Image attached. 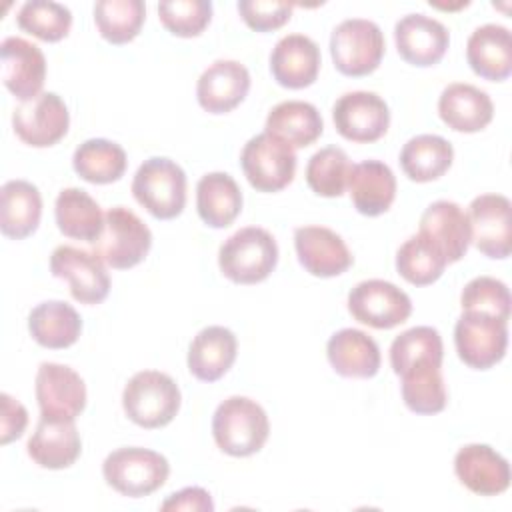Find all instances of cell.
<instances>
[{"mask_svg":"<svg viewBox=\"0 0 512 512\" xmlns=\"http://www.w3.org/2000/svg\"><path fill=\"white\" fill-rule=\"evenodd\" d=\"M270 434L264 408L246 396H230L218 404L212 416V436L216 446L236 458L262 450Z\"/></svg>","mask_w":512,"mask_h":512,"instance_id":"obj_1","label":"cell"},{"mask_svg":"<svg viewBox=\"0 0 512 512\" xmlns=\"http://www.w3.org/2000/svg\"><path fill=\"white\" fill-rule=\"evenodd\" d=\"M278 264L274 236L258 226H246L228 236L218 250L220 272L234 284H258Z\"/></svg>","mask_w":512,"mask_h":512,"instance_id":"obj_2","label":"cell"},{"mask_svg":"<svg viewBox=\"0 0 512 512\" xmlns=\"http://www.w3.org/2000/svg\"><path fill=\"white\" fill-rule=\"evenodd\" d=\"M182 394L172 376L158 370L136 372L122 392L126 416L142 428H162L180 410Z\"/></svg>","mask_w":512,"mask_h":512,"instance_id":"obj_3","label":"cell"},{"mask_svg":"<svg viewBox=\"0 0 512 512\" xmlns=\"http://www.w3.org/2000/svg\"><path fill=\"white\" fill-rule=\"evenodd\" d=\"M132 194L154 218L172 220L186 206V174L174 160L152 156L138 166Z\"/></svg>","mask_w":512,"mask_h":512,"instance_id":"obj_4","label":"cell"},{"mask_svg":"<svg viewBox=\"0 0 512 512\" xmlns=\"http://www.w3.org/2000/svg\"><path fill=\"white\" fill-rule=\"evenodd\" d=\"M102 474L106 484L118 494L142 498L166 484L170 464L160 452L140 446H126L106 456Z\"/></svg>","mask_w":512,"mask_h":512,"instance_id":"obj_5","label":"cell"},{"mask_svg":"<svg viewBox=\"0 0 512 512\" xmlns=\"http://www.w3.org/2000/svg\"><path fill=\"white\" fill-rule=\"evenodd\" d=\"M384 48L380 26L364 18L340 22L330 36V56L336 70L352 78L372 74L382 62Z\"/></svg>","mask_w":512,"mask_h":512,"instance_id":"obj_6","label":"cell"},{"mask_svg":"<svg viewBox=\"0 0 512 512\" xmlns=\"http://www.w3.org/2000/svg\"><path fill=\"white\" fill-rule=\"evenodd\" d=\"M152 246L150 228L128 208L114 206L104 214V228L94 240V254L116 270L140 264Z\"/></svg>","mask_w":512,"mask_h":512,"instance_id":"obj_7","label":"cell"},{"mask_svg":"<svg viewBox=\"0 0 512 512\" xmlns=\"http://www.w3.org/2000/svg\"><path fill=\"white\" fill-rule=\"evenodd\" d=\"M246 180L258 192H280L296 174V154L280 138L262 132L252 136L240 154Z\"/></svg>","mask_w":512,"mask_h":512,"instance_id":"obj_8","label":"cell"},{"mask_svg":"<svg viewBox=\"0 0 512 512\" xmlns=\"http://www.w3.org/2000/svg\"><path fill=\"white\" fill-rule=\"evenodd\" d=\"M454 344L466 366L488 370L506 354L508 322L484 312H462L454 326Z\"/></svg>","mask_w":512,"mask_h":512,"instance_id":"obj_9","label":"cell"},{"mask_svg":"<svg viewBox=\"0 0 512 512\" xmlns=\"http://www.w3.org/2000/svg\"><path fill=\"white\" fill-rule=\"evenodd\" d=\"M348 312L360 324L376 330H390L412 314L410 296L386 280H364L348 292Z\"/></svg>","mask_w":512,"mask_h":512,"instance_id":"obj_10","label":"cell"},{"mask_svg":"<svg viewBox=\"0 0 512 512\" xmlns=\"http://www.w3.org/2000/svg\"><path fill=\"white\" fill-rule=\"evenodd\" d=\"M50 272L70 284V294L82 304H100L110 292V276L100 256L62 244L50 256Z\"/></svg>","mask_w":512,"mask_h":512,"instance_id":"obj_11","label":"cell"},{"mask_svg":"<svg viewBox=\"0 0 512 512\" xmlns=\"http://www.w3.org/2000/svg\"><path fill=\"white\" fill-rule=\"evenodd\" d=\"M36 400L40 416L74 422L86 408V384L70 366L42 362L36 372Z\"/></svg>","mask_w":512,"mask_h":512,"instance_id":"obj_12","label":"cell"},{"mask_svg":"<svg viewBox=\"0 0 512 512\" xmlns=\"http://www.w3.org/2000/svg\"><path fill=\"white\" fill-rule=\"evenodd\" d=\"M70 126V112L56 92H40L12 112L14 134L28 146L48 148L60 142Z\"/></svg>","mask_w":512,"mask_h":512,"instance_id":"obj_13","label":"cell"},{"mask_svg":"<svg viewBox=\"0 0 512 512\" xmlns=\"http://www.w3.org/2000/svg\"><path fill=\"white\" fill-rule=\"evenodd\" d=\"M332 120L338 134L350 142L368 144L380 140L390 126L388 104L374 92L356 90L342 94L334 108Z\"/></svg>","mask_w":512,"mask_h":512,"instance_id":"obj_14","label":"cell"},{"mask_svg":"<svg viewBox=\"0 0 512 512\" xmlns=\"http://www.w3.org/2000/svg\"><path fill=\"white\" fill-rule=\"evenodd\" d=\"M510 200L502 194H480L468 206L472 244L488 258L504 260L512 252Z\"/></svg>","mask_w":512,"mask_h":512,"instance_id":"obj_15","label":"cell"},{"mask_svg":"<svg viewBox=\"0 0 512 512\" xmlns=\"http://www.w3.org/2000/svg\"><path fill=\"white\" fill-rule=\"evenodd\" d=\"M0 68L4 86L20 102L40 94L46 78V58L36 44L20 36L4 38L0 44Z\"/></svg>","mask_w":512,"mask_h":512,"instance_id":"obj_16","label":"cell"},{"mask_svg":"<svg viewBox=\"0 0 512 512\" xmlns=\"http://www.w3.org/2000/svg\"><path fill=\"white\" fill-rule=\"evenodd\" d=\"M394 40L398 54L412 66L438 64L450 44L446 26L424 14H406L394 26Z\"/></svg>","mask_w":512,"mask_h":512,"instance_id":"obj_17","label":"cell"},{"mask_svg":"<svg viewBox=\"0 0 512 512\" xmlns=\"http://www.w3.org/2000/svg\"><path fill=\"white\" fill-rule=\"evenodd\" d=\"M298 262L318 278H332L346 272L354 258L346 242L326 226H300L294 232Z\"/></svg>","mask_w":512,"mask_h":512,"instance_id":"obj_18","label":"cell"},{"mask_svg":"<svg viewBox=\"0 0 512 512\" xmlns=\"http://www.w3.org/2000/svg\"><path fill=\"white\" fill-rule=\"evenodd\" d=\"M462 486L478 496H498L510 486V464L488 444H466L454 456Z\"/></svg>","mask_w":512,"mask_h":512,"instance_id":"obj_19","label":"cell"},{"mask_svg":"<svg viewBox=\"0 0 512 512\" xmlns=\"http://www.w3.org/2000/svg\"><path fill=\"white\" fill-rule=\"evenodd\" d=\"M250 90V72L236 60H216L198 78V104L210 114L234 110Z\"/></svg>","mask_w":512,"mask_h":512,"instance_id":"obj_20","label":"cell"},{"mask_svg":"<svg viewBox=\"0 0 512 512\" xmlns=\"http://www.w3.org/2000/svg\"><path fill=\"white\" fill-rule=\"evenodd\" d=\"M274 80L290 90L308 88L320 72V48L304 34H288L276 42L270 54Z\"/></svg>","mask_w":512,"mask_h":512,"instance_id":"obj_21","label":"cell"},{"mask_svg":"<svg viewBox=\"0 0 512 512\" xmlns=\"http://www.w3.org/2000/svg\"><path fill=\"white\" fill-rule=\"evenodd\" d=\"M418 232L440 248L448 264L462 260L472 240L468 214L450 200L432 202L420 216Z\"/></svg>","mask_w":512,"mask_h":512,"instance_id":"obj_22","label":"cell"},{"mask_svg":"<svg viewBox=\"0 0 512 512\" xmlns=\"http://www.w3.org/2000/svg\"><path fill=\"white\" fill-rule=\"evenodd\" d=\"M438 114L442 122L456 132H480L494 118V104L490 96L464 82L448 84L438 98Z\"/></svg>","mask_w":512,"mask_h":512,"instance_id":"obj_23","label":"cell"},{"mask_svg":"<svg viewBox=\"0 0 512 512\" xmlns=\"http://www.w3.org/2000/svg\"><path fill=\"white\" fill-rule=\"evenodd\" d=\"M466 60L474 74L490 82H502L512 72V36L500 24L476 28L466 42Z\"/></svg>","mask_w":512,"mask_h":512,"instance_id":"obj_24","label":"cell"},{"mask_svg":"<svg viewBox=\"0 0 512 512\" xmlns=\"http://www.w3.org/2000/svg\"><path fill=\"white\" fill-rule=\"evenodd\" d=\"M238 342L232 330L224 326L202 328L188 348V370L202 382L220 380L234 364Z\"/></svg>","mask_w":512,"mask_h":512,"instance_id":"obj_25","label":"cell"},{"mask_svg":"<svg viewBox=\"0 0 512 512\" xmlns=\"http://www.w3.org/2000/svg\"><path fill=\"white\" fill-rule=\"evenodd\" d=\"M326 356L344 378H372L380 370V348L372 336L356 328H342L330 336Z\"/></svg>","mask_w":512,"mask_h":512,"instance_id":"obj_26","label":"cell"},{"mask_svg":"<svg viewBox=\"0 0 512 512\" xmlns=\"http://www.w3.org/2000/svg\"><path fill=\"white\" fill-rule=\"evenodd\" d=\"M28 456L48 470H62L72 466L80 452L82 440L74 422L48 420L40 416L36 430L28 440Z\"/></svg>","mask_w":512,"mask_h":512,"instance_id":"obj_27","label":"cell"},{"mask_svg":"<svg viewBox=\"0 0 512 512\" xmlns=\"http://www.w3.org/2000/svg\"><path fill=\"white\" fill-rule=\"evenodd\" d=\"M348 192L354 208L364 216L384 214L396 198V178L380 160L354 164L348 176Z\"/></svg>","mask_w":512,"mask_h":512,"instance_id":"obj_28","label":"cell"},{"mask_svg":"<svg viewBox=\"0 0 512 512\" xmlns=\"http://www.w3.org/2000/svg\"><path fill=\"white\" fill-rule=\"evenodd\" d=\"M42 216L38 188L26 180H8L0 190V230L12 240L36 232Z\"/></svg>","mask_w":512,"mask_h":512,"instance_id":"obj_29","label":"cell"},{"mask_svg":"<svg viewBox=\"0 0 512 512\" xmlns=\"http://www.w3.org/2000/svg\"><path fill=\"white\" fill-rule=\"evenodd\" d=\"M196 210L210 228L230 226L242 210V192L226 172L204 174L196 184Z\"/></svg>","mask_w":512,"mask_h":512,"instance_id":"obj_30","label":"cell"},{"mask_svg":"<svg viewBox=\"0 0 512 512\" xmlns=\"http://www.w3.org/2000/svg\"><path fill=\"white\" fill-rule=\"evenodd\" d=\"M322 130L324 122L314 104L302 100H286L268 112L264 132L280 138L290 148H304L316 142Z\"/></svg>","mask_w":512,"mask_h":512,"instance_id":"obj_31","label":"cell"},{"mask_svg":"<svg viewBox=\"0 0 512 512\" xmlns=\"http://www.w3.org/2000/svg\"><path fill=\"white\" fill-rule=\"evenodd\" d=\"M28 330L40 346L62 350L78 340L82 332V320L68 302L46 300L30 310Z\"/></svg>","mask_w":512,"mask_h":512,"instance_id":"obj_32","label":"cell"},{"mask_svg":"<svg viewBox=\"0 0 512 512\" xmlns=\"http://www.w3.org/2000/svg\"><path fill=\"white\" fill-rule=\"evenodd\" d=\"M54 216L58 230L74 240L94 242L104 228V214L98 202L82 188H64L56 196Z\"/></svg>","mask_w":512,"mask_h":512,"instance_id":"obj_33","label":"cell"},{"mask_svg":"<svg viewBox=\"0 0 512 512\" xmlns=\"http://www.w3.org/2000/svg\"><path fill=\"white\" fill-rule=\"evenodd\" d=\"M454 160L452 144L436 134L410 138L400 152V166L414 182H432L448 172Z\"/></svg>","mask_w":512,"mask_h":512,"instance_id":"obj_34","label":"cell"},{"mask_svg":"<svg viewBox=\"0 0 512 512\" xmlns=\"http://www.w3.org/2000/svg\"><path fill=\"white\" fill-rule=\"evenodd\" d=\"M126 152L120 144L106 138H90L82 142L72 156L74 172L90 184H110L126 172Z\"/></svg>","mask_w":512,"mask_h":512,"instance_id":"obj_35","label":"cell"},{"mask_svg":"<svg viewBox=\"0 0 512 512\" xmlns=\"http://www.w3.org/2000/svg\"><path fill=\"white\" fill-rule=\"evenodd\" d=\"M442 364L422 362L400 374L402 400L416 414H438L446 408L448 392L440 372Z\"/></svg>","mask_w":512,"mask_h":512,"instance_id":"obj_36","label":"cell"},{"mask_svg":"<svg viewBox=\"0 0 512 512\" xmlns=\"http://www.w3.org/2000/svg\"><path fill=\"white\" fill-rule=\"evenodd\" d=\"M446 264L448 262L440 248L420 232L410 236L396 252L398 274L414 286H428L436 282Z\"/></svg>","mask_w":512,"mask_h":512,"instance_id":"obj_37","label":"cell"},{"mask_svg":"<svg viewBox=\"0 0 512 512\" xmlns=\"http://www.w3.org/2000/svg\"><path fill=\"white\" fill-rule=\"evenodd\" d=\"M144 18L142 0H100L94 4V24L110 44L132 42L140 34Z\"/></svg>","mask_w":512,"mask_h":512,"instance_id":"obj_38","label":"cell"},{"mask_svg":"<svg viewBox=\"0 0 512 512\" xmlns=\"http://www.w3.org/2000/svg\"><path fill=\"white\" fill-rule=\"evenodd\" d=\"M444 346L440 332L432 326H414L394 338L390 346V366L396 376L422 362L442 364Z\"/></svg>","mask_w":512,"mask_h":512,"instance_id":"obj_39","label":"cell"},{"mask_svg":"<svg viewBox=\"0 0 512 512\" xmlns=\"http://www.w3.org/2000/svg\"><path fill=\"white\" fill-rule=\"evenodd\" d=\"M352 164L338 146H326L314 152L306 164V182L310 190L324 198H338L348 186Z\"/></svg>","mask_w":512,"mask_h":512,"instance_id":"obj_40","label":"cell"},{"mask_svg":"<svg viewBox=\"0 0 512 512\" xmlns=\"http://www.w3.org/2000/svg\"><path fill=\"white\" fill-rule=\"evenodd\" d=\"M16 22L20 30L44 42H58L70 32L72 12L58 2L28 0L20 6Z\"/></svg>","mask_w":512,"mask_h":512,"instance_id":"obj_41","label":"cell"},{"mask_svg":"<svg viewBox=\"0 0 512 512\" xmlns=\"http://www.w3.org/2000/svg\"><path fill=\"white\" fill-rule=\"evenodd\" d=\"M162 26L180 38H192L204 32L212 20L210 0H172L158 4Z\"/></svg>","mask_w":512,"mask_h":512,"instance_id":"obj_42","label":"cell"},{"mask_svg":"<svg viewBox=\"0 0 512 512\" xmlns=\"http://www.w3.org/2000/svg\"><path fill=\"white\" fill-rule=\"evenodd\" d=\"M462 312H484L500 320L510 318V292L502 280L492 276L472 278L460 294Z\"/></svg>","mask_w":512,"mask_h":512,"instance_id":"obj_43","label":"cell"},{"mask_svg":"<svg viewBox=\"0 0 512 512\" xmlns=\"http://www.w3.org/2000/svg\"><path fill=\"white\" fill-rule=\"evenodd\" d=\"M238 12L248 28L270 32L282 28L292 16V4L276 0H240Z\"/></svg>","mask_w":512,"mask_h":512,"instance_id":"obj_44","label":"cell"},{"mask_svg":"<svg viewBox=\"0 0 512 512\" xmlns=\"http://www.w3.org/2000/svg\"><path fill=\"white\" fill-rule=\"evenodd\" d=\"M2 416H0V442L10 444L12 440H18L28 424V412L26 408L14 400L10 394H2Z\"/></svg>","mask_w":512,"mask_h":512,"instance_id":"obj_45","label":"cell"},{"mask_svg":"<svg viewBox=\"0 0 512 512\" xmlns=\"http://www.w3.org/2000/svg\"><path fill=\"white\" fill-rule=\"evenodd\" d=\"M164 512L168 510H194V512H212L214 510V502L210 498V494L204 488L198 486H188L182 488L174 494H170L162 506Z\"/></svg>","mask_w":512,"mask_h":512,"instance_id":"obj_46","label":"cell"}]
</instances>
